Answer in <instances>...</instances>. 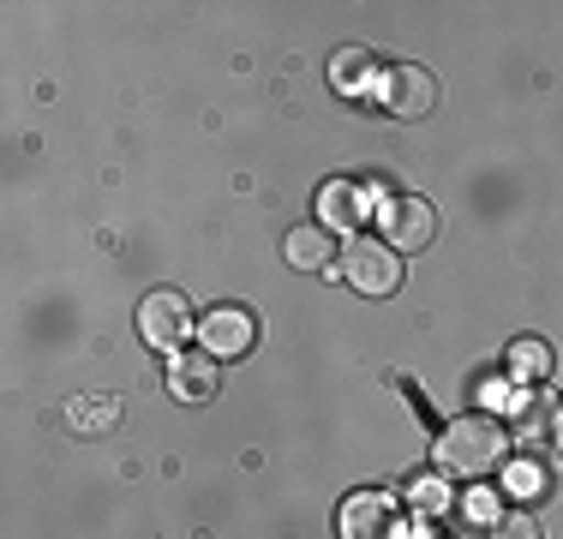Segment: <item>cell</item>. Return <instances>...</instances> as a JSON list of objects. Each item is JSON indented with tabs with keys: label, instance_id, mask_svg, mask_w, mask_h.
Listing matches in <instances>:
<instances>
[{
	"label": "cell",
	"instance_id": "obj_6",
	"mask_svg": "<svg viewBox=\"0 0 563 539\" xmlns=\"http://www.w3.org/2000/svg\"><path fill=\"white\" fill-rule=\"evenodd\" d=\"M198 336H205V348H210L217 360H222V354L240 360V354H252V342H258V318H252L246 306H217V312H205Z\"/></svg>",
	"mask_w": 563,
	"mask_h": 539
},
{
	"label": "cell",
	"instance_id": "obj_7",
	"mask_svg": "<svg viewBox=\"0 0 563 539\" xmlns=\"http://www.w3.org/2000/svg\"><path fill=\"white\" fill-rule=\"evenodd\" d=\"M342 539H401L396 504L384 492H354L342 504Z\"/></svg>",
	"mask_w": 563,
	"mask_h": 539
},
{
	"label": "cell",
	"instance_id": "obj_5",
	"mask_svg": "<svg viewBox=\"0 0 563 539\" xmlns=\"http://www.w3.org/2000/svg\"><path fill=\"white\" fill-rule=\"evenodd\" d=\"M378 102L390 108L396 120H420L438 108V85L432 73H420V66H390V73L378 78Z\"/></svg>",
	"mask_w": 563,
	"mask_h": 539
},
{
	"label": "cell",
	"instance_id": "obj_13",
	"mask_svg": "<svg viewBox=\"0 0 563 539\" xmlns=\"http://www.w3.org/2000/svg\"><path fill=\"white\" fill-rule=\"evenodd\" d=\"M492 539H545L540 528H533V516H498V528H492Z\"/></svg>",
	"mask_w": 563,
	"mask_h": 539
},
{
	"label": "cell",
	"instance_id": "obj_10",
	"mask_svg": "<svg viewBox=\"0 0 563 539\" xmlns=\"http://www.w3.org/2000/svg\"><path fill=\"white\" fill-rule=\"evenodd\" d=\"M318 216H324L330 228H354L360 222V193L347 180H330L324 193H318Z\"/></svg>",
	"mask_w": 563,
	"mask_h": 539
},
{
	"label": "cell",
	"instance_id": "obj_12",
	"mask_svg": "<svg viewBox=\"0 0 563 539\" xmlns=\"http://www.w3.org/2000/svg\"><path fill=\"white\" fill-rule=\"evenodd\" d=\"M509 497H545V468H509Z\"/></svg>",
	"mask_w": 563,
	"mask_h": 539
},
{
	"label": "cell",
	"instance_id": "obj_1",
	"mask_svg": "<svg viewBox=\"0 0 563 539\" xmlns=\"http://www.w3.org/2000/svg\"><path fill=\"white\" fill-rule=\"evenodd\" d=\"M504 450H509V431L492 414H467V420H450L438 431V462L462 480H479L492 468H504Z\"/></svg>",
	"mask_w": 563,
	"mask_h": 539
},
{
	"label": "cell",
	"instance_id": "obj_14",
	"mask_svg": "<svg viewBox=\"0 0 563 539\" xmlns=\"http://www.w3.org/2000/svg\"><path fill=\"white\" fill-rule=\"evenodd\" d=\"M516 366H521V372H545V366H552L545 342H533V336H528V342H516Z\"/></svg>",
	"mask_w": 563,
	"mask_h": 539
},
{
	"label": "cell",
	"instance_id": "obj_11",
	"mask_svg": "<svg viewBox=\"0 0 563 539\" xmlns=\"http://www.w3.org/2000/svg\"><path fill=\"white\" fill-rule=\"evenodd\" d=\"M558 420H563V408H552L545 396H521V438L528 443H545L558 431Z\"/></svg>",
	"mask_w": 563,
	"mask_h": 539
},
{
	"label": "cell",
	"instance_id": "obj_9",
	"mask_svg": "<svg viewBox=\"0 0 563 539\" xmlns=\"http://www.w3.org/2000/svg\"><path fill=\"white\" fill-rule=\"evenodd\" d=\"M330 258H336L330 228H294L288 234V264L294 270H330Z\"/></svg>",
	"mask_w": 563,
	"mask_h": 539
},
{
	"label": "cell",
	"instance_id": "obj_2",
	"mask_svg": "<svg viewBox=\"0 0 563 539\" xmlns=\"http://www.w3.org/2000/svg\"><path fill=\"white\" fill-rule=\"evenodd\" d=\"M342 270H347V282H354L366 300H390V294L401 288V252L378 246V240H354L347 258H342Z\"/></svg>",
	"mask_w": 563,
	"mask_h": 539
},
{
	"label": "cell",
	"instance_id": "obj_3",
	"mask_svg": "<svg viewBox=\"0 0 563 539\" xmlns=\"http://www.w3.org/2000/svg\"><path fill=\"white\" fill-rule=\"evenodd\" d=\"M139 336L151 348H163V354H180L186 336H192V306H186V294L156 288L151 300L139 306Z\"/></svg>",
	"mask_w": 563,
	"mask_h": 539
},
{
	"label": "cell",
	"instance_id": "obj_15",
	"mask_svg": "<svg viewBox=\"0 0 563 539\" xmlns=\"http://www.w3.org/2000/svg\"><path fill=\"white\" fill-rule=\"evenodd\" d=\"M558 438H563V420H558Z\"/></svg>",
	"mask_w": 563,
	"mask_h": 539
},
{
	"label": "cell",
	"instance_id": "obj_8",
	"mask_svg": "<svg viewBox=\"0 0 563 539\" xmlns=\"http://www.w3.org/2000/svg\"><path fill=\"white\" fill-rule=\"evenodd\" d=\"M217 384H222V360L210 354V348H205V354H186V348H180V354L168 360V389L180 402H210V396H217Z\"/></svg>",
	"mask_w": 563,
	"mask_h": 539
},
{
	"label": "cell",
	"instance_id": "obj_4",
	"mask_svg": "<svg viewBox=\"0 0 563 539\" xmlns=\"http://www.w3.org/2000/svg\"><path fill=\"white\" fill-rule=\"evenodd\" d=\"M378 222H384V240H390L396 252H420L426 240L438 234V210L426 205V198H413V193H401V198H384Z\"/></svg>",
	"mask_w": 563,
	"mask_h": 539
}]
</instances>
